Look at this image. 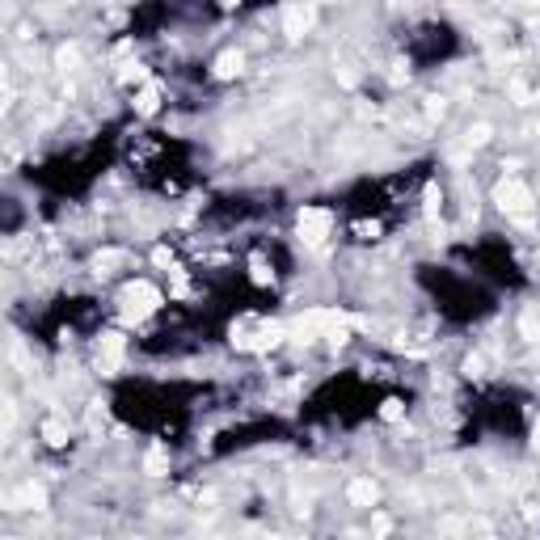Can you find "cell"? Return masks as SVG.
Here are the masks:
<instances>
[{
    "instance_id": "obj_22",
    "label": "cell",
    "mask_w": 540,
    "mask_h": 540,
    "mask_svg": "<svg viewBox=\"0 0 540 540\" xmlns=\"http://www.w3.org/2000/svg\"><path fill=\"white\" fill-rule=\"evenodd\" d=\"M532 444H536V448H540V422H536V430H532Z\"/></svg>"
},
{
    "instance_id": "obj_4",
    "label": "cell",
    "mask_w": 540,
    "mask_h": 540,
    "mask_svg": "<svg viewBox=\"0 0 540 540\" xmlns=\"http://www.w3.org/2000/svg\"><path fill=\"white\" fill-rule=\"evenodd\" d=\"M295 232L304 245H325V236L333 232V216L325 207H304L300 220H295Z\"/></svg>"
},
{
    "instance_id": "obj_23",
    "label": "cell",
    "mask_w": 540,
    "mask_h": 540,
    "mask_svg": "<svg viewBox=\"0 0 540 540\" xmlns=\"http://www.w3.org/2000/svg\"><path fill=\"white\" fill-rule=\"evenodd\" d=\"M220 5H224V9H232V5H241V0H220Z\"/></svg>"
},
{
    "instance_id": "obj_21",
    "label": "cell",
    "mask_w": 540,
    "mask_h": 540,
    "mask_svg": "<svg viewBox=\"0 0 540 540\" xmlns=\"http://www.w3.org/2000/svg\"><path fill=\"white\" fill-rule=\"evenodd\" d=\"M388 528H393V523H388V519H384V515H380V519H376V523H371V532H376V536H384V532H388Z\"/></svg>"
},
{
    "instance_id": "obj_20",
    "label": "cell",
    "mask_w": 540,
    "mask_h": 540,
    "mask_svg": "<svg viewBox=\"0 0 540 540\" xmlns=\"http://www.w3.org/2000/svg\"><path fill=\"white\" fill-rule=\"evenodd\" d=\"M152 262H156V266H174V253H169V249H156Z\"/></svg>"
},
{
    "instance_id": "obj_10",
    "label": "cell",
    "mask_w": 540,
    "mask_h": 540,
    "mask_svg": "<svg viewBox=\"0 0 540 540\" xmlns=\"http://www.w3.org/2000/svg\"><path fill=\"white\" fill-rule=\"evenodd\" d=\"M144 473H148V477H165V473H169V448H148V456H144Z\"/></svg>"
},
{
    "instance_id": "obj_9",
    "label": "cell",
    "mask_w": 540,
    "mask_h": 540,
    "mask_svg": "<svg viewBox=\"0 0 540 540\" xmlns=\"http://www.w3.org/2000/svg\"><path fill=\"white\" fill-rule=\"evenodd\" d=\"M241 72H245V55L241 51H224L216 59V76L220 81H232V76H241Z\"/></svg>"
},
{
    "instance_id": "obj_14",
    "label": "cell",
    "mask_w": 540,
    "mask_h": 540,
    "mask_svg": "<svg viewBox=\"0 0 540 540\" xmlns=\"http://www.w3.org/2000/svg\"><path fill=\"white\" fill-rule=\"evenodd\" d=\"M55 63H59V68H63V72H72V68H76V63H81V51H76V47H63V51H59V55H55Z\"/></svg>"
},
{
    "instance_id": "obj_1",
    "label": "cell",
    "mask_w": 540,
    "mask_h": 540,
    "mask_svg": "<svg viewBox=\"0 0 540 540\" xmlns=\"http://www.w3.org/2000/svg\"><path fill=\"white\" fill-rule=\"evenodd\" d=\"M165 304V295L148 283V279H135V283H127L123 287V295H118V317L127 321V325H140V321H148L156 309Z\"/></svg>"
},
{
    "instance_id": "obj_19",
    "label": "cell",
    "mask_w": 540,
    "mask_h": 540,
    "mask_svg": "<svg viewBox=\"0 0 540 540\" xmlns=\"http://www.w3.org/2000/svg\"><path fill=\"white\" fill-rule=\"evenodd\" d=\"M380 418H384V422H397V418H401V401H384Z\"/></svg>"
},
{
    "instance_id": "obj_17",
    "label": "cell",
    "mask_w": 540,
    "mask_h": 540,
    "mask_svg": "<svg viewBox=\"0 0 540 540\" xmlns=\"http://www.w3.org/2000/svg\"><path fill=\"white\" fill-rule=\"evenodd\" d=\"M481 367H486V359H481V355H468V359H464V371H468V376H486Z\"/></svg>"
},
{
    "instance_id": "obj_12",
    "label": "cell",
    "mask_w": 540,
    "mask_h": 540,
    "mask_svg": "<svg viewBox=\"0 0 540 540\" xmlns=\"http://www.w3.org/2000/svg\"><path fill=\"white\" fill-rule=\"evenodd\" d=\"M156 106H160V93L152 85H144L140 93H135V110H140V114H156Z\"/></svg>"
},
{
    "instance_id": "obj_11",
    "label": "cell",
    "mask_w": 540,
    "mask_h": 540,
    "mask_svg": "<svg viewBox=\"0 0 540 540\" xmlns=\"http://www.w3.org/2000/svg\"><path fill=\"white\" fill-rule=\"evenodd\" d=\"M43 439H47L51 448H63V444H68V426H63L59 418H47V422H43Z\"/></svg>"
},
{
    "instance_id": "obj_3",
    "label": "cell",
    "mask_w": 540,
    "mask_h": 540,
    "mask_svg": "<svg viewBox=\"0 0 540 540\" xmlns=\"http://www.w3.org/2000/svg\"><path fill=\"white\" fill-rule=\"evenodd\" d=\"M494 198H498V207L511 216V220H532V190L523 186V182H515V178H506L498 190H494Z\"/></svg>"
},
{
    "instance_id": "obj_5",
    "label": "cell",
    "mask_w": 540,
    "mask_h": 540,
    "mask_svg": "<svg viewBox=\"0 0 540 540\" xmlns=\"http://www.w3.org/2000/svg\"><path fill=\"white\" fill-rule=\"evenodd\" d=\"M313 5L309 0H291V5H283V34L287 39H304V34L313 30Z\"/></svg>"
},
{
    "instance_id": "obj_6",
    "label": "cell",
    "mask_w": 540,
    "mask_h": 540,
    "mask_svg": "<svg viewBox=\"0 0 540 540\" xmlns=\"http://www.w3.org/2000/svg\"><path fill=\"white\" fill-rule=\"evenodd\" d=\"M123 355H127V338H123V333H101V338H97V367L106 371V376H114V371H118Z\"/></svg>"
},
{
    "instance_id": "obj_15",
    "label": "cell",
    "mask_w": 540,
    "mask_h": 540,
    "mask_svg": "<svg viewBox=\"0 0 540 540\" xmlns=\"http://www.w3.org/2000/svg\"><path fill=\"white\" fill-rule=\"evenodd\" d=\"M439 202H444V198H439V186H426V216L430 220L439 216Z\"/></svg>"
},
{
    "instance_id": "obj_18",
    "label": "cell",
    "mask_w": 540,
    "mask_h": 540,
    "mask_svg": "<svg viewBox=\"0 0 540 540\" xmlns=\"http://www.w3.org/2000/svg\"><path fill=\"white\" fill-rule=\"evenodd\" d=\"M249 270H253V283H262V287H266L270 279H275V275H270V270H266V262H253Z\"/></svg>"
},
{
    "instance_id": "obj_7",
    "label": "cell",
    "mask_w": 540,
    "mask_h": 540,
    "mask_svg": "<svg viewBox=\"0 0 540 540\" xmlns=\"http://www.w3.org/2000/svg\"><path fill=\"white\" fill-rule=\"evenodd\" d=\"M376 498H380V490H376V481H367V477H355L346 486V502L351 506H376Z\"/></svg>"
},
{
    "instance_id": "obj_16",
    "label": "cell",
    "mask_w": 540,
    "mask_h": 540,
    "mask_svg": "<svg viewBox=\"0 0 540 540\" xmlns=\"http://www.w3.org/2000/svg\"><path fill=\"white\" fill-rule=\"evenodd\" d=\"M486 140H490V127H486V123L468 127V144H486Z\"/></svg>"
},
{
    "instance_id": "obj_8",
    "label": "cell",
    "mask_w": 540,
    "mask_h": 540,
    "mask_svg": "<svg viewBox=\"0 0 540 540\" xmlns=\"http://www.w3.org/2000/svg\"><path fill=\"white\" fill-rule=\"evenodd\" d=\"M9 502L17 506V511H43V506H47V490L43 486H21Z\"/></svg>"
},
{
    "instance_id": "obj_2",
    "label": "cell",
    "mask_w": 540,
    "mask_h": 540,
    "mask_svg": "<svg viewBox=\"0 0 540 540\" xmlns=\"http://www.w3.org/2000/svg\"><path fill=\"white\" fill-rule=\"evenodd\" d=\"M283 325L279 321H258V317H245L241 325L232 329V342L241 346V351H270V346H279L283 342Z\"/></svg>"
},
{
    "instance_id": "obj_13",
    "label": "cell",
    "mask_w": 540,
    "mask_h": 540,
    "mask_svg": "<svg viewBox=\"0 0 540 540\" xmlns=\"http://www.w3.org/2000/svg\"><path fill=\"white\" fill-rule=\"evenodd\" d=\"M118 262H127V253H118V249H106V253H97V258H93V270H97V275H110V270H114Z\"/></svg>"
}]
</instances>
